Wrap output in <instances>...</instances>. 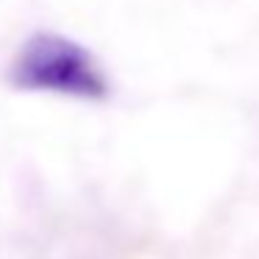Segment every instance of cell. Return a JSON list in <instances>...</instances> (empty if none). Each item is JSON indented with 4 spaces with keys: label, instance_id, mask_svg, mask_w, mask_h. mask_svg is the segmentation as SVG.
<instances>
[{
    "label": "cell",
    "instance_id": "1",
    "mask_svg": "<svg viewBox=\"0 0 259 259\" xmlns=\"http://www.w3.org/2000/svg\"><path fill=\"white\" fill-rule=\"evenodd\" d=\"M12 84L17 90L81 101H101L109 95V81L95 56L59 34H36L20 48L12 64Z\"/></svg>",
    "mask_w": 259,
    "mask_h": 259
}]
</instances>
